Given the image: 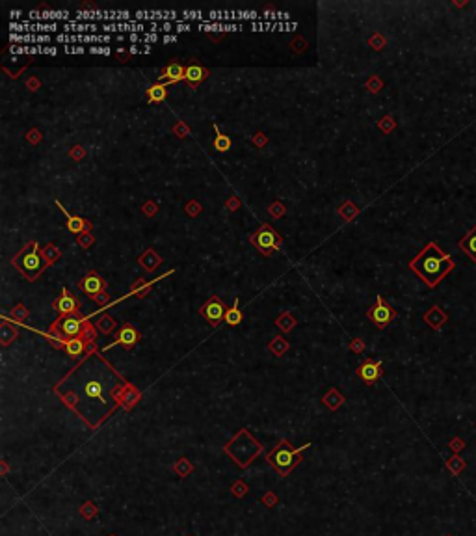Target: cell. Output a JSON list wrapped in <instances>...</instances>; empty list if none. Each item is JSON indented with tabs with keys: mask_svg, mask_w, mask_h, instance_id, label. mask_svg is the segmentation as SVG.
Returning a JSON list of instances; mask_svg holds the SVG:
<instances>
[{
	"mask_svg": "<svg viewBox=\"0 0 476 536\" xmlns=\"http://www.w3.org/2000/svg\"><path fill=\"white\" fill-rule=\"evenodd\" d=\"M369 316H370L372 322H374L378 328H385L392 318H394V311L385 304V300H383L381 296H378V302H376V305L369 311Z\"/></svg>",
	"mask_w": 476,
	"mask_h": 536,
	"instance_id": "obj_6",
	"label": "cell"
},
{
	"mask_svg": "<svg viewBox=\"0 0 476 536\" xmlns=\"http://www.w3.org/2000/svg\"><path fill=\"white\" fill-rule=\"evenodd\" d=\"M103 391H105V388H103L101 380L91 378V380H86V382H84V395H86V399H89V400H103Z\"/></svg>",
	"mask_w": 476,
	"mask_h": 536,
	"instance_id": "obj_17",
	"label": "cell"
},
{
	"mask_svg": "<svg viewBox=\"0 0 476 536\" xmlns=\"http://www.w3.org/2000/svg\"><path fill=\"white\" fill-rule=\"evenodd\" d=\"M450 447H452L454 451H461V449H463V443L459 442V440H456V442L450 443Z\"/></svg>",
	"mask_w": 476,
	"mask_h": 536,
	"instance_id": "obj_44",
	"label": "cell"
},
{
	"mask_svg": "<svg viewBox=\"0 0 476 536\" xmlns=\"http://www.w3.org/2000/svg\"><path fill=\"white\" fill-rule=\"evenodd\" d=\"M130 53H132V54H140V53H141V49H140V47H136V45H132V47H130Z\"/></svg>",
	"mask_w": 476,
	"mask_h": 536,
	"instance_id": "obj_47",
	"label": "cell"
},
{
	"mask_svg": "<svg viewBox=\"0 0 476 536\" xmlns=\"http://www.w3.org/2000/svg\"><path fill=\"white\" fill-rule=\"evenodd\" d=\"M270 462L274 463L281 473H286V471L296 463V452L290 451L286 443H281V445L270 454Z\"/></svg>",
	"mask_w": 476,
	"mask_h": 536,
	"instance_id": "obj_4",
	"label": "cell"
},
{
	"mask_svg": "<svg viewBox=\"0 0 476 536\" xmlns=\"http://www.w3.org/2000/svg\"><path fill=\"white\" fill-rule=\"evenodd\" d=\"M11 34H49L62 30L58 22H10Z\"/></svg>",
	"mask_w": 476,
	"mask_h": 536,
	"instance_id": "obj_3",
	"label": "cell"
},
{
	"mask_svg": "<svg viewBox=\"0 0 476 536\" xmlns=\"http://www.w3.org/2000/svg\"><path fill=\"white\" fill-rule=\"evenodd\" d=\"M175 41H179V37H177V36H171V34H164V43H175Z\"/></svg>",
	"mask_w": 476,
	"mask_h": 536,
	"instance_id": "obj_43",
	"label": "cell"
},
{
	"mask_svg": "<svg viewBox=\"0 0 476 536\" xmlns=\"http://www.w3.org/2000/svg\"><path fill=\"white\" fill-rule=\"evenodd\" d=\"M192 30V24L190 22H177V26H175V32H190Z\"/></svg>",
	"mask_w": 476,
	"mask_h": 536,
	"instance_id": "obj_35",
	"label": "cell"
},
{
	"mask_svg": "<svg viewBox=\"0 0 476 536\" xmlns=\"http://www.w3.org/2000/svg\"><path fill=\"white\" fill-rule=\"evenodd\" d=\"M62 30H64L65 34H86V32L95 34V32L99 30V24H97V22L71 21V22H64V24H62Z\"/></svg>",
	"mask_w": 476,
	"mask_h": 536,
	"instance_id": "obj_14",
	"label": "cell"
},
{
	"mask_svg": "<svg viewBox=\"0 0 476 536\" xmlns=\"http://www.w3.org/2000/svg\"><path fill=\"white\" fill-rule=\"evenodd\" d=\"M89 54H103V56H110L112 49L110 47H89Z\"/></svg>",
	"mask_w": 476,
	"mask_h": 536,
	"instance_id": "obj_32",
	"label": "cell"
},
{
	"mask_svg": "<svg viewBox=\"0 0 476 536\" xmlns=\"http://www.w3.org/2000/svg\"><path fill=\"white\" fill-rule=\"evenodd\" d=\"M11 43H34V45H41V43H51L53 37L49 34H10Z\"/></svg>",
	"mask_w": 476,
	"mask_h": 536,
	"instance_id": "obj_11",
	"label": "cell"
},
{
	"mask_svg": "<svg viewBox=\"0 0 476 536\" xmlns=\"http://www.w3.org/2000/svg\"><path fill=\"white\" fill-rule=\"evenodd\" d=\"M459 248H461V252L465 253V255H469L476 263V225H473V229H469L463 235V239L459 240Z\"/></svg>",
	"mask_w": 476,
	"mask_h": 536,
	"instance_id": "obj_13",
	"label": "cell"
},
{
	"mask_svg": "<svg viewBox=\"0 0 476 536\" xmlns=\"http://www.w3.org/2000/svg\"><path fill=\"white\" fill-rule=\"evenodd\" d=\"M159 41V34H153V32H147V34H141V43H157Z\"/></svg>",
	"mask_w": 476,
	"mask_h": 536,
	"instance_id": "obj_34",
	"label": "cell"
},
{
	"mask_svg": "<svg viewBox=\"0 0 476 536\" xmlns=\"http://www.w3.org/2000/svg\"><path fill=\"white\" fill-rule=\"evenodd\" d=\"M233 492H234V495H238V497H242V495L246 494V486H244L242 482L234 484V486H233Z\"/></svg>",
	"mask_w": 476,
	"mask_h": 536,
	"instance_id": "obj_37",
	"label": "cell"
},
{
	"mask_svg": "<svg viewBox=\"0 0 476 536\" xmlns=\"http://www.w3.org/2000/svg\"><path fill=\"white\" fill-rule=\"evenodd\" d=\"M173 30V24L171 22H164V24H160V32H164V34H168V32Z\"/></svg>",
	"mask_w": 476,
	"mask_h": 536,
	"instance_id": "obj_42",
	"label": "cell"
},
{
	"mask_svg": "<svg viewBox=\"0 0 476 536\" xmlns=\"http://www.w3.org/2000/svg\"><path fill=\"white\" fill-rule=\"evenodd\" d=\"M223 22H209V24H205V22H201L197 28L203 32H223Z\"/></svg>",
	"mask_w": 476,
	"mask_h": 536,
	"instance_id": "obj_29",
	"label": "cell"
},
{
	"mask_svg": "<svg viewBox=\"0 0 476 536\" xmlns=\"http://www.w3.org/2000/svg\"><path fill=\"white\" fill-rule=\"evenodd\" d=\"M225 313H227V309H223V305L220 300H211L209 304H205L203 305V309H201V315L209 320V322H212V324H218L222 318H225Z\"/></svg>",
	"mask_w": 476,
	"mask_h": 536,
	"instance_id": "obj_8",
	"label": "cell"
},
{
	"mask_svg": "<svg viewBox=\"0 0 476 536\" xmlns=\"http://www.w3.org/2000/svg\"><path fill=\"white\" fill-rule=\"evenodd\" d=\"M116 39H117V41H125V39H128V37H127V36H123V34H117Z\"/></svg>",
	"mask_w": 476,
	"mask_h": 536,
	"instance_id": "obj_49",
	"label": "cell"
},
{
	"mask_svg": "<svg viewBox=\"0 0 476 536\" xmlns=\"http://www.w3.org/2000/svg\"><path fill=\"white\" fill-rule=\"evenodd\" d=\"M463 467H465V462H463L459 456H454V458H450V460H448V469H450V471H454L456 475L459 473Z\"/></svg>",
	"mask_w": 476,
	"mask_h": 536,
	"instance_id": "obj_28",
	"label": "cell"
},
{
	"mask_svg": "<svg viewBox=\"0 0 476 536\" xmlns=\"http://www.w3.org/2000/svg\"><path fill=\"white\" fill-rule=\"evenodd\" d=\"M49 21L71 22V13L67 10H45L41 13V22H49Z\"/></svg>",
	"mask_w": 476,
	"mask_h": 536,
	"instance_id": "obj_21",
	"label": "cell"
},
{
	"mask_svg": "<svg viewBox=\"0 0 476 536\" xmlns=\"http://www.w3.org/2000/svg\"><path fill=\"white\" fill-rule=\"evenodd\" d=\"M409 268L430 289H434V287L439 285V281L444 276L454 268V259L448 253H444L435 242H430L423 252L409 263Z\"/></svg>",
	"mask_w": 476,
	"mask_h": 536,
	"instance_id": "obj_1",
	"label": "cell"
},
{
	"mask_svg": "<svg viewBox=\"0 0 476 536\" xmlns=\"http://www.w3.org/2000/svg\"><path fill=\"white\" fill-rule=\"evenodd\" d=\"M80 287H82V291H84L86 295L99 296L101 291H103V287H105V281L97 274H89V276H86L84 279L80 281Z\"/></svg>",
	"mask_w": 476,
	"mask_h": 536,
	"instance_id": "obj_12",
	"label": "cell"
},
{
	"mask_svg": "<svg viewBox=\"0 0 476 536\" xmlns=\"http://www.w3.org/2000/svg\"><path fill=\"white\" fill-rule=\"evenodd\" d=\"M190 469H192V465L188 463V460H180V462L175 463V471H177L180 477H184Z\"/></svg>",
	"mask_w": 476,
	"mask_h": 536,
	"instance_id": "obj_31",
	"label": "cell"
},
{
	"mask_svg": "<svg viewBox=\"0 0 476 536\" xmlns=\"http://www.w3.org/2000/svg\"><path fill=\"white\" fill-rule=\"evenodd\" d=\"M424 320L434 328V330H439V328L446 322V315L443 313V309H441V307H432V309L428 311V315L424 316Z\"/></svg>",
	"mask_w": 476,
	"mask_h": 536,
	"instance_id": "obj_19",
	"label": "cell"
},
{
	"mask_svg": "<svg viewBox=\"0 0 476 536\" xmlns=\"http://www.w3.org/2000/svg\"><path fill=\"white\" fill-rule=\"evenodd\" d=\"M103 19L106 21V11H78L74 15V21L80 22V21H99Z\"/></svg>",
	"mask_w": 476,
	"mask_h": 536,
	"instance_id": "obj_25",
	"label": "cell"
},
{
	"mask_svg": "<svg viewBox=\"0 0 476 536\" xmlns=\"http://www.w3.org/2000/svg\"><path fill=\"white\" fill-rule=\"evenodd\" d=\"M184 73H186V69H184L182 65H179V63H170V65L164 69V74H162V78H160V84H164L168 88V84H173V82L182 80V78H184Z\"/></svg>",
	"mask_w": 476,
	"mask_h": 536,
	"instance_id": "obj_9",
	"label": "cell"
},
{
	"mask_svg": "<svg viewBox=\"0 0 476 536\" xmlns=\"http://www.w3.org/2000/svg\"><path fill=\"white\" fill-rule=\"evenodd\" d=\"M234 30H242V24H234V22H225L223 32H234Z\"/></svg>",
	"mask_w": 476,
	"mask_h": 536,
	"instance_id": "obj_36",
	"label": "cell"
},
{
	"mask_svg": "<svg viewBox=\"0 0 476 536\" xmlns=\"http://www.w3.org/2000/svg\"><path fill=\"white\" fill-rule=\"evenodd\" d=\"M21 15H22V11H21V10H13V11H10V17H11V19H19Z\"/></svg>",
	"mask_w": 476,
	"mask_h": 536,
	"instance_id": "obj_45",
	"label": "cell"
},
{
	"mask_svg": "<svg viewBox=\"0 0 476 536\" xmlns=\"http://www.w3.org/2000/svg\"><path fill=\"white\" fill-rule=\"evenodd\" d=\"M54 307L60 311V313H64V315H67V313H73L74 309L78 307V302L74 300L73 296L69 295L67 291L64 289V293H62V296L54 302Z\"/></svg>",
	"mask_w": 476,
	"mask_h": 536,
	"instance_id": "obj_16",
	"label": "cell"
},
{
	"mask_svg": "<svg viewBox=\"0 0 476 536\" xmlns=\"http://www.w3.org/2000/svg\"><path fill=\"white\" fill-rule=\"evenodd\" d=\"M214 129H216V138H214V144H212L214 149H216V151H222V153L229 151V149H231V138L222 134V132L218 130V127H214Z\"/></svg>",
	"mask_w": 476,
	"mask_h": 536,
	"instance_id": "obj_26",
	"label": "cell"
},
{
	"mask_svg": "<svg viewBox=\"0 0 476 536\" xmlns=\"http://www.w3.org/2000/svg\"><path fill=\"white\" fill-rule=\"evenodd\" d=\"M225 322H227L229 326H238V324L242 322V313H240V309H238V300L234 302L233 307L227 309V313H225Z\"/></svg>",
	"mask_w": 476,
	"mask_h": 536,
	"instance_id": "obj_24",
	"label": "cell"
},
{
	"mask_svg": "<svg viewBox=\"0 0 476 536\" xmlns=\"http://www.w3.org/2000/svg\"><path fill=\"white\" fill-rule=\"evenodd\" d=\"M205 69H201L199 65H190L186 67V73H184V78L190 82V84H199L203 78H205Z\"/></svg>",
	"mask_w": 476,
	"mask_h": 536,
	"instance_id": "obj_23",
	"label": "cell"
},
{
	"mask_svg": "<svg viewBox=\"0 0 476 536\" xmlns=\"http://www.w3.org/2000/svg\"><path fill=\"white\" fill-rule=\"evenodd\" d=\"M56 205H58V207H60V210H62V212L65 214V218H67V229H69L71 233L78 235V233H82L86 227H88V223H86V222L82 220L80 216H73V214H69V212H67V209H64V207H62V203H60V201H56Z\"/></svg>",
	"mask_w": 476,
	"mask_h": 536,
	"instance_id": "obj_15",
	"label": "cell"
},
{
	"mask_svg": "<svg viewBox=\"0 0 476 536\" xmlns=\"http://www.w3.org/2000/svg\"><path fill=\"white\" fill-rule=\"evenodd\" d=\"M136 399H138V393H136V391H128V395L125 397V400H123V402H125L127 406H130V404H132V402H134Z\"/></svg>",
	"mask_w": 476,
	"mask_h": 536,
	"instance_id": "obj_38",
	"label": "cell"
},
{
	"mask_svg": "<svg viewBox=\"0 0 476 536\" xmlns=\"http://www.w3.org/2000/svg\"><path fill=\"white\" fill-rule=\"evenodd\" d=\"M97 300H99L101 304H105L106 300H108V296H106V295H99V296H97Z\"/></svg>",
	"mask_w": 476,
	"mask_h": 536,
	"instance_id": "obj_48",
	"label": "cell"
},
{
	"mask_svg": "<svg viewBox=\"0 0 476 536\" xmlns=\"http://www.w3.org/2000/svg\"><path fill=\"white\" fill-rule=\"evenodd\" d=\"M263 503H264V505H268V506L274 505V503H275V495H272V494H270V495H264V497H263Z\"/></svg>",
	"mask_w": 476,
	"mask_h": 536,
	"instance_id": "obj_41",
	"label": "cell"
},
{
	"mask_svg": "<svg viewBox=\"0 0 476 536\" xmlns=\"http://www.w3.org/2000/svg\"><path fill=\"white\" fill-rule=\"evenodd\" d=\"M166 95H168V88L164 84H155V86H151L147 90V99L151 101V103H162L164 99H166Z\"/></svg>",
	"mask_w": 476,
	"mask_h": 536,
	"instance_id": "obj_22",
	"label": "cell"
},
{
	"mask_svg": "<svg viewBox=\"0 0 476 536\" xmlns=\"http://www.w3.org/2000/svg\"><path fill=\"white\" fill-rule=\"evenodd\" d=\"M359 376L367 384H372L381 376V361H365L359 367Z\"/></svg>",
	"mask_w": 476,
	"mask_h": 536,
	"instance_id": "obj_10",
	"label": "cell"
},
{
	"mask_svg": "<svg viewBox=\"0 0 476 536\" xmlns=\"http://www.w3.org/2000/svg\"><path fill=\"white\" fill-rule=\"evenodd\" d=\"M13 264H15L28 279H34V277H37V276L43 272V268H45V259H43L37 244H30V246H26V248L13 259Z\"/></svg>",
	"mask_w": 476,
	"mask_h": 536,
	"instance_id": "obj_2",
	"label": "cell"
},
{
	"mask_svg": "<svg viewBox=\"0 0 476 536\" xmlns=\"http://www.w3.org/2000/svg\"><path fill=\"white\" fill-rule=\"evenodd\" d=\"M64 348H65V352H67L71 357H80L82 354H84L86 345H84V341H82L80 337H73V339H67V341H65Z\"/></svg>",
	"mask_w": 476,
	"mask_h": 536,
	"instance_id": "obj_20",
	"label": "cell"
},
{
	"mask_svg": "<svg viewBox=\"0 0 476 536\" xmlns=\"http://www.w3.org/2000/svg\"><path fill=\"white\" fill-rule=\"evenodd\" d=\"M64 51L67 54H86V49L84 47H80V45H76V47H73V45H65Z\"/></svg>",
	"mask_w": 476,
	"mask_h": 536,
	"instance_id": "obj_33",
	"label": "cell"
},
{
	"mask_svg": "<svg viewBox=\"0 0 476 536\" xmlns=\"http://www.w3.org/2000/svg\"><path fill=\"white\" fill-rule=\"evenodd\" d=\"M251 240H253L255 246H257L263 253H266V255L279 248V237H277L270 227H266V225H263L259 231L255 233V237Z\"/></svg>",
	"mask_w": 476,
	"mask_h": 536,
	"instance_id": "obj_5",
	"label": "cell"
},
{
	"mask_svg": "<svg viewBox=\"0 0 476 536\" xmlns=\"http://www.w3.org/2000/svg\"><path fill=\"white\" fill-rule=\"evenodd\" d=\"M352 347H353V350H357V352H361V350H363V345H361V341H359V339H355Z\"/></svg>",
	"mask_w": 476,
	"mask_h": 536,
	"instance_id": "obj_46",
	"label": "cell"
},
{
	"mask_svg": "<svg viewBox=\"0 0 476 536\" xmlns=\"http://www.w3.org/2000/svg\"><path fill=\"white\" fill-rule=\"evenodd\" d=\"M257 17V11H236V21H255Z\"/></svg>",
	"mask_w": 476,
	"mask_h": 536,
	"instance_id": "obj_30",
	"label": "cell"
},
{
	"mask_svg": "<svg viewBox=\"0 0 476 536\" xmlns=\"http://www.w3.org/2000/svg\"><path fill=\"white\" fill-rule=\"evenodd\" d=\"M58 330L60 333L67 339H73V337H78L82 332H84V322L80 316H65L62 318V322L58 324Z\"/></svg>",
	"mask_w": 476,
	"mask_h": 536,
	"instance_id": "obj_7",
	"label": "cell"
},
{
	"mask_svg": "<svg viewBox=\"0 0 476 536\" xmlns=\"http://www.w3.org/2000/svg\"><path fill=\"white\" fill-rule=\"evenodd\" d=\"M117 343L123 345V347H134L138 343V332L130 324L123 326L121 332L117 333Z\"/></svg>",
	"mask_w": 476,
	"mask_h": 536,
	"instance_id": "obj_18",
	"label": "cell"
},
{
	"mask_svg": "<svg viewBox=\"0 0 476 536\" xmlns=\"http://www.w3.org/2000/svg\"><path fill=\"white\" fill-rule=\"evenodd\" d=\"M180 15H182V21L180 22H186V21H190V19H194V21H205V19H203V11H199V10H195V11L186 10V11H182Z\"/></svg>",
	"mask_w": 476,
	"mask_h": 536,
	"instance_id": "obj_27",
	"label": "cell"
},
{
	"mask_svg": "<svg viewBox=\"0 0 476 536\" xmlns=\"http://www.w3.org/2000/svg\"><path fill=\"white\" fill-rule=\"evenodd\" d=\"M127 37H128V41H132V43H141V34H128Z\"/></svg>",
	"mask_w": 476,
	"mask_h": 536,
	"instance_id": "obj_40",
	"label": "cell"
},
{
	"mask_svg": "<svg viewBox=\"0 0 476 536\" xmlns=\"http://www.w3.org/2000/svg\"><path fill=\"white\" fill-rule=\"evenodd\" d=\"M95 514V508H93V505L91 503H86L84 505V516L88 518V516H93Z\"/></svg>",
	"mask_w": 476,
	"mask_h": 536,
	"instance_id": "obj_39",
	"label": "cell"
}]
</instances>
